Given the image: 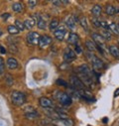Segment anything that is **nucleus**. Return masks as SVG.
<instances>
[{
	"label": "nucleus",
	"instance_id": "79ce46f5",
	"mask_svg": "<svg viewBox=\"0 0 119 126\" xmlns=\"http://www.w3.org/2000/svg\"><path fill=\"white\" fill-rule=\"evenodd\" d=\"M102 122H103V123H107V122H108V119H107V117L103 118V119H102Z\"/></svg>",
	"mask_w": 119,
	"mask_h": 126
},
{
	"label": "nucleus",
	"instance_id": "bb28decb",
	"mask_svg": "<svg viewBox=\"0 0 119 126\" xmlns=\"http://www.w3.org/2000/svg\"><path fill=\"white\" fill-rule=\"evenodd\" d=\"M15 27H16L19 31H23V30L25 29V27H24V23L21 22V21H19V20H16V21H15Z\"/></svg>",
	"mask_w": 119,
	"mask_h": 126
},
{
	"label": "nucleus",
	"instance_id": "a878e982",
	"mask_svg": "<svg viewBox=\"0 0 119 126\" xmlns=\"http://www.w3.org/2000/svg\"><path fill=\"white\" fill-rule=\"evenodd\" d=\"M79 23H80V25L82 26V28H83L85 31H87V30H88V26H87V22H86V18H85V17L80 18Z\"/></svg>",
	"mask_w": 119,
	"mask_h": 126
},
{
	"label": "nucleus",
	"instance_id": "72a5a7b5",
	"mask_svg": "<svg viewBox=\"0 0 119 126\" xmlns=\"http://www.w3.org/2000/svg\"><path fill=\"white\" fill-rule=\"evenodd\" d=\"M28 5L30 6V8H34L37 5V1H35V0H29V1H28Z\"/></svg>",
	"mask_w": 119,
	"mask_h": 126
},
{
	"label": "nucleus",
	"instance_id": "c756f323",
	"mask_svg": "<svg viewBox=\"0 0 119 126\" xmlns=\"http://www.w3.org/2000/svg\"><path fill=\"white\" fill-rule=\"evenodd\" d=\"M5 79H6V83H7L9 86H10V85H12V84H13V82H14L13 77H12L11 75H9V74H7V75H6Z\"/></svg>",
	"mask_w": 119,
	"mask_h": 126
},
{
	"label": "nucleus",
	"instance_id": "cd10ccee",
	"mask_svg": "<svg viewBox=\"0 0 119 126\" xmlns=\"http://www.w3.org/2000/svg\"><path fill=\"white\" fill-rule=\"evenodd\" d=\"M5 70V64H4V60L2 58H0V77L4 74Z\"/></svg>",
	"mask_w": 119,
	"mask_h": 126
},
{
	"label": "nucleus",
	"instance_id": "f03ea898",
	"mask_svg": "<svg viewBox=\"0 0 119 126\" xmlns=\"http://www.w3.org/2000/svg\"><path fill=\"white\" fill-rule=\"evenodd\" d=\"M86 56H87L88 60L92 63V66H93V68H94V69H96V70H101V69H103V68H104V64H103V62H102L99 58L95 57L92 53H87V54H86Z\"/></svg>",
	"mask_w": 119,
	"mask_h": 126
},
{
	"label": "nucleus",
	"instance_id": "423d86ee",
	"mask_svg": "<svg viewBox=\"0 0 119 126\" xmlns=\"http://www.w3.org/2000/svg\"><path fill=\"white\" fill-rule=\"evenodd\" d=\"M66 33H67L66 28H65L64 26H60V27H58V28H57V30H55L54 35H55V37H56L58 40L62 41V40H64Z\"/></svg>",
	"mask_w": 119,
	"mask_h": 126
},
{
	"label": "nucleus",
	"instance_id": "ddd939ff",
	"mask_svg": "<svg viewBox=\"0 0 119 126\" xmlns=\"http://www.w3.org/2000/svg\"><path fill=\"white\" fill-rule=\"evenodd\" d=\"M117 12H119V9H116L113 5H106V7H105V13L107 14V15H109V16H112V15H114V14H116Z\"/></svg>",
	"mask_w": 119,
	"mask_h": 126
},
{
	"label": "nucleus",
	"instance_id": "6e6552de",
	"mask_svg": "<svg viewBox=\"0 0 119 126\" xmlns=\"http://www.w3.org/2000/svg\"><path fill=\"white\" fill-rule=\"evenodd\" d=\"M76 70H77V73L79 74V76H89V75H92L90 68H89L87 65H85V64L79 66Z\"/></svg>",
	"mask_w": 119,
	"mask_h": 126
},
{
	"label": "nucleus",
	"instance_id": "c03bdc74",
	"mask_svg": "<svg viewBox=\"0 0 119 126\" xmlns=\"http://www.w3.org/2000/svg\"><path fill=\"white\" fill-rule=\"evenodd\" d=\"M87 126H91V125H87Z\"/></svg>",
	"mask_w": 119,
	"mask_h": 126
},
{
	"label": "nucleus",
	"instance_id": "4c0bfd02",
	"mask_svg": "<svg viewBox=\"0 0 119 126\" xmlns=\"http://www.w3.org/2000/svg\"><path fill=\"white\" fill-rule=\"evenodd\" d=\"M10 17V14L9 13H4V14H2V18L4 19V20H6L7 18H9Z\"/></svg>",
	"mask_w": 119,
	"mask_h": 126
},
{
	"label": "nucleus",
	"instance_id": "1a4fd4ad",
	"mask_svg": "<svg viewBox=\"0 0 119 126\" xmlns=\"http://www.w3.org/2000/svg\"><path fill=\"white\" fill-rule=\"evenodd\" d=\"M39 103H40V105H41L43 108H52V107H54L53 101H52L50 98L45 97V96H43V97H41V98L39 99Z\"/></svg>",
	"mask_w": 119,
	"mask_h": 126
},
{
	"label": "nucleus",
	"instance_id": "dca6fc26",
	"mask_svg": "<svg viewBox=\"0 0 119 126\" xmlns=\"http://www.w3.org/2000/svg\"><path fill=\"white\" fill-rule=\"evenodd\" d=\"M77 41H78V36H77L75 33H71V34L69 35L68 42H69L70 44L76 45V44H77Z\"/></svg>",
	"mask_w": 119,
	"mask_h": 126
},
{
	"label": "nucleus",
	"instance_id": "2eb2a0df",
	"mask_svg": "<svg viewBox=\"0 0 119 126\" xmlns=\"http://www.w3.org/2000/svg\"><path fill=\"white\" fill-rule=\"evenodd\" d=\"M101 12H102V8H101V6H100L99 4L94 5V6L92 7V9H91V13L93 14L94 17H98V16H100Z\"/></svg>",
	"mask_w": 119,
	"mask_h": 126
},
{
	"label": "nucleus",
	"instance_id": "7c9ffc66",
	"mask_svg": "<svg viewBox=\"0 0 119 126\" xmlns=\"http://www.w3.org/2000/svg\"><path fill=\"white\" fill-rule=\"evenodd\" d=\"M91 22H92V24H93L95 27H97V28L100 27V21H99V19H98L97 17H92V18H91Z\"/></svg>",
	"mask_w": 119,
	"mask_h": 126
},
{
	"label": "nucleus",
	"instance_id": "20e7f679",
	"mask_svg": "<svg viewBox=\"0 0 119 126\" xmlns=\"http://www.w3.org/2000/svg\"><path fill=\"white\" fill-rule=\"evenodd\" d=\"M71 83H72V85H73L74 88H76V89H78V90L84 89V84H83V82L81 81V79H80L79 78H77V77H75V76H72V77H71Z\"/></svg>",
	"mask_w": 119,
	"mask_h": 126
},
{
	"label": "nucleus",
	"instance_id": "a19ab883",
	"mask_svg": "<svg viewBox=\"0 0 119 126\" xmlns=\"http://www.w3.org/2000/svg\"><path fill=\"white\" fill-rule=\"evenodd\" d=\"M53 4H55V5H61L62 4V1H53Z\"/></svg>",
	"mask_w": 119,
	"mask_h": 126
},
{
	"label": "nucleus",
	"instance_id": "ea45409f",
	"mask_svg": "<svg viewBox=\"0 0 119 126\" xmlns=\"http://www.w3.org/2000/svg\"><path fill=\"white\" fill-rule=\"evenodd\" d=\"M118 95H119V87H118V88L115 90V92H114V96H115V97L118 96Z\"/></svg>",
	"mask_w": 119,
	"mask_h": 126
},
{
	"label": "nucleus",
	"instance_id": "6ab92c4d",
	"mask_svg": "<svg viewBox=\"0 0 119 126\" xmlns=\"http://www.w3.org/2000/svg\"><path fill=\"white\" fill-rule=\"evenodd\" d=\"M109 30H111L114 34L119 35V25H118V24H116V23H114V22L110 23V24H109Z\"/></svg>",
	"mask_w": 119,
	"mask_h": 126
},
{
	"label": "nucleus",
	"instance_id": "f257e3e1",
	"mask_svg": "<svg viewBox=\"0 0 119 126\" xmlns=\"http://www.w3.org/2000/svg\"><path fill=\"white\" fill-rule=\"evenodd\" d=\"M11 99L12 102L17 106H21L26 103V95L21 91H13L11 94Z\"/></svg>",
	"mask_w": 119,
	"mask_h": 126
},
{
	"label": "nucleus",
	"instance_id": "58836bf2",
	"mask_svg": "<svg viewBox=\"0 0 119 126\" xmlns=\"http://www.w3.org/2000/svg\"><path fill=\"white\" fill-rule=\"evenodd\" d=\"M10 51L11 52H17V49L15 48V45H10Z\"/></svg>",
	"mask_w": 119,
	"mask_h": 126
},
{
	"label": "nucleus",
	"instance_id": "f3484780",
	"mask_svg": "<svg viewBox=\"0 0 119 126\" xmlns=\"http://www.w3.org/2000/svg\"><path fill=\"white\" fill-rule=\"evenodd\" d=\"M23 23H24V27L27 28V29H32V28L34 27V25L36 24L32 18H28V19H26Z\"/></svg>",
	"mask_w": 119,
	"mask_h": 126
},
{
	"label": "nucleus",
	"instance_id": "39448f33",
	"mask_svg": "<svg viewBox=\"0 0 119 126\" xmlns=\"http://www.w3.org/2000/svg\"><path fill=\"white\" fill-rule=\"evenodd\" d=\"M27 42L30 43V44H32V45H36L39 43V39H40V35L37 33V32H30L27 37Z\"/></svg>",
	"mask_w": 119,
	"mask_h": 126
},
{
	"label": "nucleus",
	"instance_id": "c85d7f7f",
	"mask_svg": "<svg viewBox=\"0 0 119 126\" xmlns=\"http://www.w3.org/2000/svg\"><path fill=\"white\" fill-rule=\"evenodd\" d=\"M101 36H102V38H103L104 40H110V39H111V34L108 32V31H106V30H103V31H102Z\"/></svg>",
	"mask_w": 119,
	"mask_h": 126
},
{
	"label": "nucleus",
	"instance_id": "0eeeda50",
	"mask_svg": "<svg viewBox=\"0 0 119 126\" xmlns=\"http://www.w3.org/2000/svg\"><path fill=\"white\" fill-rule=\"evenodd\" d=\"M75 58H76V54L71 48H67L65 50V53H64V59H65V61L71 62V61H74Z\"/></svg>",
	"mask_w": 119,
	"mask_h": 126
},
{
	"label": "nucleus",
	"instance_id": "9b49d317",
	"mask_svg": "<svg viewBox=\"0 0 119 126\" xmlns=\"http://www.w3.org/2000/svg\"><path fill=\"white\" fill-rule=\"evenodd\" d=\"M29 111L25 112V117L27 119H37L38 117H40V114L35 109H33L32 107H29Z\"/></svg>",
	"mask_w": 119,
	"mask_h": 126
},
{
	"label": "nucleus",
	"instance_id": "473e14b6",
	"mask_svg": "<svg viewBox=\"0 0 119 126\" xmlns=\"http://www.w3.org/2000/svg\"><path fill=\"white\" fill-rule=\"evenodd\" d=\"M57 84H59V85H62V86H68V83H67V81H65L64 79H58L57 81Z\"/></svg>",
	"mask_w": 119,
	"mask_h": 126
},
{
	"label": "nucleus",
	"instance_id": "aec40b11",
	"mask_svg": "<svg viewBox=\"0 0 119 126\" xmlns=\"http://www.w3.org/2000/svg\"><path fill=\"white\" fill-rule=\"evenodd\" d=\"M66 23H67V26H68L69 28H71V29H74V28H75V19H74V16L70 17V18L67 20Z\"/></svg>",
	"mask_w": 119,
	"mask_h": 126
},
{
	"label": "nucleus",
	"instance_id": "c9c22d12",
	"mask_svg": "<svg viewBox=\"0 0 119 126\" xmlns=\"http://www.w3.org/2000/svg\"><path fill=\"white\" fill-rule=\"evenodd\" d=\"M74 52H75V54H81V49L78 45H75V51Z\"/></svg>",
	"mask_w": 119,
	"mask_h": 126
},
{
	"label": "nucleus",
	"instance_id": "5701e85b",
	"mask_svg": "<svg viewBox=\"0 0 119 126\" xmlns=\"http://www.w3.org/2000/svg\"><path fill=\"white\" fill-rule=\"evenodd\" d=\"M7 30H8V32L10 33V34H12V35H16V34H18L20 31L15 27V26H13V25H9L8 26V28H7Z\"/></svg>",
	"mask_w": 119,
	"mask_h": 126
},
{
	"label": "nucleus",
	"instance_id": "e433bc0d",
	"mask_svg": "<svg viewBox=\"0 0 119 126\" xmlns=\"http://www.w3.org/2000/svg\"><path fill=\"white\" fill-rule=\"evenodd\" d=\"M0 54H2V55L6 54V49L3 46H1V45H0Z\"/></svg>",
	"mask_w": 119,
	"mask_h": 126
},
{
	"label": "nucleus",
	"instance_id": "a211bd4d",
	"mask_svg": "<svg viewBox=\"0 0 119 126\" xmlns=\"http://www.w3.org/2000/svg\"><path fill=\"white\" fill-rule=\"evenodd\" d=\"M85 47L87 48V50L88 51H94L95 49H96V45H95V43L93 42V41H91V40H86L85 41Z\"/></svg>",
	"mask_w": 119,
	"mask_h": 126
},
{
	"label": "nucleus",
	"instance_id": "7ed1b4c3",
	"mask_svg": "<svg viewBox=\"0 0 119 126\" xmlns=\"http://www.w3.org/2000/svg\"><path fill=\"white\" fill-rule=\"evenodd\" d=\"M56 97L59 99L60 102H61L63 105H65V106H69L73 102L72 98H71V96L69 95V94L65 93V92H62V91L58 92V94H56Z\"/></svg>",
	"mask_w": 119,
	"mask_h": 126
},
{
	"label": "nucleus",
	"instance_id": "f8f14e48",
	"mask_svg": "<svg viewBox=\"0 0 119 126\" xmlns=\"http://www.w3.org/2000/svg\"><path fill=\"white\" fill-rule=\"evenodd\" d=\"M6 64H7V67L10 70H14V69H16L18 67V62H17V60L15 58H8Z\"/></svg>",
	"mask_w": 119,
	"mask_h": 126
},
{
	"label": "nucleus",
	"instance_id": "f704fd0d",
	"mask_svg": "<svg viewBox=\"0 0 119 126\" xmlns=\"http://www.w3.org/2000/svg\"><path fill=\"white\" fill-rule=\"evenodd\" d=\"M100 27L104 28L105 30H106V29H109V25L107 24L106 21H100Z\"/></svg>",
	"mask_w": 119,
	"mask_h": 126
},
{
	"label": "nucleus",
	"instance_id": "4468645a",
	"mask_svg": "<svg viewBox=\"0 0 119 126\" xmlns=\"http://www.w3.org/2000/svg\"><path fill=\"white\" fill-rule=\"evenodd\" d=\"M109 53L116 59H119V48L115 45H111L109 47Z\"/></svg>",
	"mask_w": 119,
	"mask_h": 126
},
{
	"label": "nucleus",
	"instance_id": "4be33fe9",
	"mask_svg": "<svg viewBox=\"0 0 119 126\" xmlns=\"http://www.w3.org/2000/svg\"><path fill=\"white\" fill-rule=\"evenodd\" d=\"M91 37L93 38V40H94V41H96V42H97V44H99V45H101V44H102L103 38H102V36H101V35H99V34H97V33H92Z\"/></svg>",
	"mask_w": 119,
	"mask_h": 126
},
{
	"label": "nucleus",
	"instance_id": "2f4dec72",
	"mask_svg": "<svg viewBox=\"0 0 119 126\" xmlns=\"http://www.w3.org/2000/svg\"><path fill=\"white\" fill-rule=\"evenodd\" d=\"M62 122H63L66 126H74V121H73L72 119H70V118L64 119V120H62Z\"/></svg>",
	"mask_w": 119,
	"mask_h": 126
},
{
	"label": "nucleus",
	"instance_id": "412c9836",
	"mask_svg": "<svg viewBox=\"0 0 119 126\" xmlns=\"http://www.w3.org/2000/svg\"><path fill=\"white\" fill-rule=\"evenodd\" d=\"M12 9L15 11V12H22V10H23V4L22 3H20V2H16V3H14L13 5H12Z\"/></svg>",
	"mask_w": 119,
	"mask_h": 126
},
{
	"label": "nucleus",
	"instance_id": "393cba45",
	"mask_svg": "<svg viewBox=\"0 0 119 126\" xmlns=\"http://www.w3.org/2000/svg\"><path fill=\"white\" fill-rule=\"evenodd\" d=\"M37 26H38L40 29H45V28L47 27V22H46L43 18H40L39 21H38V23H37Z\"/></svg>",
	"mask_w": 119,
	"mask_h": 126
},
{
	"label": "nucleus",
	"instance_id": "9d476101",
	"mask_svg": "<svg viewBox=\"0 0 119 126\" xmlns=\"http://www.w3.org/2000/svg\"><path fill=\"white\" fill-rule=\"evenodd\" d=\"M52 43V38L47 36V35H44V36H40V39H39V46L41 48H45L47 47L48 45H50Z\"/></svg>",
	"mask_w": 119,
	"mask_h": 126
},
{
	"label": "nucleus",
	"instance_id": "37998d69",
	"mask_svg": "<svg viewBox=\"0 0 119 126\" xmlns=\"http://www.w3.org/2000/svg\"><path fill=\"white\" fill-rule=\"evenodd\" d=\"M2 36V31H1V29H0V37Z\"/></svg>",
	"mask_w": 119,
	"mask_h": 126
},
{
	"label": "nucleus",
	"instance_id": "b1692460",
	"mask_svg": "<svg viewBox=\"0 0 119 126\" xmlns=\"http://www.w3.org/2000/svg\"><path fill=\"white\" fill-rule=\"evenodd\" d=\"M59 27V21L57 19H53L50 23V30H57V28Z\"/></svg>",
	"mask_w": 119,
	"mask_h": 126
}]
</instances>
